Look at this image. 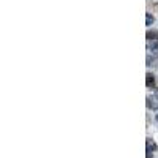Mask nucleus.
<instances>
[{
    "mask_svg": "<svg viewBox=\"0 0 158 158\" xmlns=\"http://www.w3.org/2000/svg\"><path fill=\"white\" fill-rule=\"evenodd\" d=\"M147 106H149L150 109H158V95L147 97Z\"/></svg>",
    "mask_w": 158,
    "mask_h": 158,
    "instance_id": "nucleus-1",
    "label": "nucleus"
},
{
    "mask_svg": "<svg viewBox=\"0 0 158 158\" xmlns=\"http://www.w3.org/2000/svg\"><path fill=\"white\" fill-rule=\"evenodd\" d=\"M155 149H156L155 142H153L150 138H147V158H152V153H153Z\"/></svg>",
    "mask_w": 158,
    "mask_h": 158,
    "instance_id": "nucleus-2",
    "label": "nucleus"
},
{
    "mask_svg": "<svg viewBox=\"0 0 158 158\" xmlns=\"http://www.w3.org/2000/svg\"><path fill=\"white\" fill-rule=\"evenodd\" d=\"M147 49H149V52H150L152 56L158 57V41H152V43H149Z\"/></svg>",
    "mask_w": 158,
    "mask_h": 158,
    "instance_id": "nucleus-3",
    "label": "nucleus"
},
{
    "mask_svg": "<svg viewBox=\"0 0 158 158\" xmlns=\"http://www.w3.org/2000/svg\"><path fill=\"white\" fill-rule=\"evenodd\" d=\"M153 84H155L153 76H152L150 73H147V74H146V85H147V87H153Z\"/></svg>",
    "mask_w": 158,
    "mask_h": 158,
    "instance_id": "nucleus-4",
    "label": "nucleus"
},
{
    "mask_svg": "<svg viewBox=\"0 0 158 158\" xmlns=\"http://www.w3.org/2000/svg\"><path fill=\"white\" fill-rule=\"evenodd\" d=\"M147 38H149V40L153 38V41H158V30H152V32L149 30V32H147Z\"/></svg>",
    "mask_w": 158,
    "mask_h": 158,
    "instance_id": "nucleus-5",
    "label": "nucleus"
},
{
    "mask_svg": "<svg viewBox=\"0 0 158 158\" xmlns=\"http://www.w3.org/2000/svg\"><path fill=\"white\" fill-rule=\"evenodd\" d=\"M153 22H155V18L150 15V13H147V15H146V25H147V27H150Z\"/></svg>",
    "mask_w": 158,
    "mask_h": 158,
    "instance_id": "nucleus-6",
    "label": "nucleus"
},
{
    "mask_svg": "<svg viewBox=\"0 0 158 158\" xmlns=\"http://www.w3.org/2000/svg\"><path fill=\"white\" fill-rule=\"evenodd\" d=\"M152 65H156L155 63V59H150V56L147 57V67H152Z\"/></svg>",
    "mask_w": 158,
    "mask_h": 158,
    "instance_id": "nucleus-7",
    "label": "nucleus"
},
{
    "mask_svg": "<svg viewBox=\"0 0 158 158\" xmlns=\"http://www.w3.org/2000/svg\"><path fill=\"white\" fill-rule=\"evenodd\" d=\"M155 118H156V122H158V114H156V115H155Z\"/></svg>",
    "mask_w": 158,
    "mask_h": 158,
    "instance_id": "nucleus-8",
    "label": "nucleus"
}]
</instances>
